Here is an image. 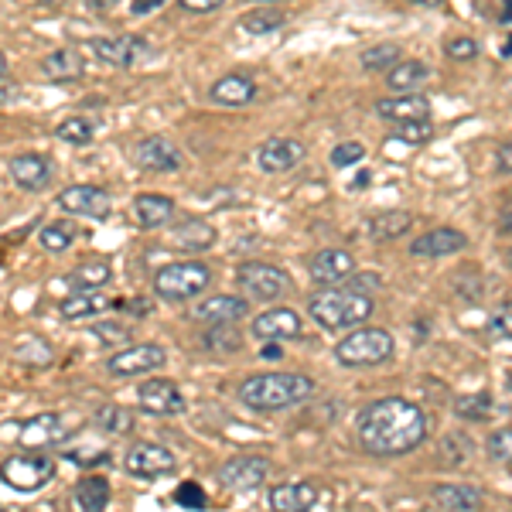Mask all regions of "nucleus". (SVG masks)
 <instances>
[{
  "mask_svg": "<svg viewBox=\"0 0 512 512\" xmlns=\"http://www.w3.org/2000/svg\"><path fill=\"white\" fill-rule=\"evenodd\" d=\"M219 4L222 0H178V7L188 14H212V11H219Z\"/></svg>",
  "mask_w": 512,
  "mask_h": 512,
  "instance_id": "50",
  "label": "nucleus"
},
{
  "mask_svg": "<svg viewBox=\"0 0 512 512\" xmlns=\"http://www.w3.org/2000/svg\"><path fill=\"white\" fill-rule=\"evenodd\" d=\"M209 99L219 106H246L256 99V82L250 76H239V72H233V76H222L219 82H212Z\"/></svg>",
  "mask_w": 512,
  "mask_h": 512,
  "instance_id": "25",
  "label": "nucleus"
},
{
  "mask_svg": "<svg viewBox=\"0 0 512 512\" xmlns=\"http://www.w3.org/2000/svg\"><path fill=\"white\" fill-rule=\"evenodd\" d=\"M270 475V461L267 458H253V454H243V458H233L219 468L216 478L222 489H233V492H253L267 482Z\"/></svg>",
  "mask_w": 512,
  "mask_h": 512,
  "instance_id": "11",
  "label": "nucleus"
},
{
  "mask_svg": "<svg viewBox=\"0 0 512 512\" xmlns=\"http://www.w3.org/2000/svg\"><path fill=\"white\" fill-rule=\"evenodd\" d=\"M41 76L48 82H76L86 76V62L76 52H69V48H59L48 59H41Z\"/></svg>",
  "mask_w": 512,
  "mask_h": 512,
  "instance_id": "27",
  "label": "nucleus"
},
{
  "mask_svg": "<svg viewBox=\"0 0 512 512\" xmlns=\"http://www.w3.org/2000/svg\"><path fill=\"white\" fill-rule=\"evenodd\" d=\"M431 79V69H427L424 62H400L396 69H390V89L396 96H414L417 86H424V82Z\"/></svg>",
  "mask_w": 512,
  "mask_h": 512,
  "instance_id": "31",
  "label": "nucleus"
},
{
  "mask_svg": "<svg viewBox=\"0 0 512 512\" xmlns=\"http://www.w3.org/2000/svg\"><path fill=\"white\" fill-rule=\"evenodd\" d=\"M393 355V335L386 328H359V332L345 335L342 342L335 345V359L338 366H349V369H359V366H379Z\"/></svg>",
  "mask_w": 512,
  "mask_h": 512,
  "instance_id": "4",
  "label": "nucleus"
},
{
  "mask_svg": "<svg viewBox=\"0 0 512 512\" xmlns=\"http://www.w3.org/2000/svg\"><path fill=\"white\" fill-rule=\"evenodd\" d=\"M250 304L246 297H233V294H216V297H205L188 308V318L202 321V325H236L239 318H246Z\"/></svg>",
  "mask_w": 512,
  "mask_h": 512,
  "instance_id": "15",
  "label": "nucleus"
},
{
  "mask_svg": "<svg viewBox=\"0 0 512 512\" xmlns=\"http://www.w3.org/2000/svg\"><path fill=\"white\" fill-rule=\"evenodd\" d=\"M489 335L492 338H512V301L502 304L489 321Z\"/></svg>",
  "mask_w": 512,
  "mask_h": 512,
  "instance_id": "47",
  "label": "nucleus"
},
{
  "mask_svg": "<svg viewBox=\"0 0 512 512\" xmlns=\"http://www.w3.org/2000/svg\"><path fill=\"white\" fill-rule=\"evenodd\" d=\"M212 284V270L198 260H181V263H168V267L158 270L154 277V291L164 301H192Z\"/></svg>",
  "mask_w": 512,
  "mask_h": 512,
  "instance_id": "5",
  "label": "nucleus"
},
{
  "mask_svg": "<svg viewBox=\"0 0 512 512\" xmlns=\"http://www.w3.org/2000/svg\"><path fill=\"white\" fill-rule=\"evenodd\" d=\"M509 267H512V253H509Z\"/></svg>",
  "mask_w": 512,
  "mask_h": 512,
  "instance_id": "60",
  "label": "nucleus"
},
{
  "mask_svg": "<svg viewBox=\"0 0 512 512\" xmlns=\"http://www.w3.org/2000/svg\"><path fill=\"white\" fill-rule=\"evenodd\" d=\"M164 349L161 345H151V342H140V345H127L120 349L117 355L106 359V369L113 376H144V373H154V369L164 366Z\"/></svg>",
  "mask_w": 512,
  "mask_h": 512,
  "instance_id": "12",
  "label": "nucleus"
},
{
  "mask_svg": "<svg viewBox=\"0 0 512 512\" xmlns=\"http://www.w3.org/2000/svg\"><path fill=\"white\" fill-rule=\"evenodd\" d=\"M89 48L96 52V59L117 65V69H130L137 62L154 59V45L140 35H123V38H93Z\"/></svg>",
  "mask_w": 512,
  "mask_h": 512,
  "instance_id": "10",
  "label": "nucleus"
},
{
  "mask_svg": "<svg viewBox=\"0 0 512 512\" xmlns=\"http://www.w3.org/2000/svg\"><path fill=\"white\" fill-rule=\"evenodd\" d=\"M431 499L444 512H475V509H482V492H478L475 485H461V482L434 485Z\"/></svg>",
  "mask_w": 512,
  "mask_h": 512,
  "instance_id": "24",
  "label": "nucleus"
},
{
  "mask_svg": "<svg viewBox=\"0 0 512 512\" xmlns=\"http://www.w3.org/2000/svg\"><path fill=\"white\" fill-rule=\"evenodd\" d=\"M175 502L181 509H192V512L209 506V499H205V492H202V485H198V482H181L175 489Z\"/></svg>",
  "mask_w": 512,
  "mask_h": 512,
  "instance_id": "44",
  "label": "nucleus"
},
{
  "mask_svg": "<svg viewBox=\"0 0 512 512\" xmlns=\"http://www.w3.org/2000/svg\"><path fill=\"white\" fill-rule=\"evenodd\" d=\"M315 396V379L304 373H260L239 386V400L256 414H277Z\"/></svg>",
  "mask_w": 512,
  "mask_h": 512,
  "instance_id": "2",
  "label": "nucleus"
},
{
  "mask_svg": "<svg viewBox=\"0 0 512 512\" xmlns=\"http://www.w3.org/2000/svg\"><path fill=\"white\" fill-rule=\"evenodd\" d=\"M284 21V11H277V7H256V11H246L239 24L250 35H274V31L284 28Z\"/></svg>",
  "mask_w": 512,
  "mask_h": 512,
  "instance_id": "34",
  "label": "nucleus"
},
{
  "mask_svg": "<svg viewBox=\"0 0 512 512\" xmlns=\"http://www.w3.org/2000/svg\"><path fill=\"white\" fill-rule=\"evenodd\" d=\"M55 137L65 140V144H72V147H86V144H93V137H96V123L86 120V117H69V120L59 123Z\"/></svg>",
  "mask_w": 512,
  "mask_h": 512,
  "instance_id": "38",
  "label": "nucleus"
},
{
  "mask_svg": "<svg viewBox=\"0 0 512 512\" xmlns=\"http://www.w3.org/2000/svg\"><path fill=\"white\" fill-rule=\"evenodd\" d=\"M369 181H373V175H369V171H362V175H359V178H355V188H366V185H369Z\"/></svg>",
  "mask_w": 512,
  "mask_h": 512,
  "instance_id": "55",
  "label": "nucleus"
},
{
  "mask_svg": "<svg viewBox=\"0 0 512 512\" xmlns=\"http://www.w3.org/2000/svg\"><path fill=\"white\" fill-rule=\"evenodd\" d=\"M14 99H18V89H14L11 69H7V62H0V103L11 106Z\"/></svg>",
  "mask_w": 512,
  "mask_h": 512,
  "instance_id": "48",
  "label": "nucleus"
},
{
  "mask_svg": "<svg viewBox=\"0 0 512 512\" xmlns=\"http://www.w3.org/2000/svg\"><path fill=\"white\" fill-rule=\"evenodd\" d=\"M400 59V48L393 45V41H383V45H373V48H366L362 52V69H369V72H379V69H396V62Z\"/></svg>",
  "mask_w": 512,
  "mask_h": 512,
  "instance_id": "40",
  "label": "nucleus"
},
{
  "mask_svg": "<svg viewBox=\"0 0 512 512\" xmlns=\"http://www.w3.org/2000/svg\"><path fill=\"white\" fill-rule=\"evenodd\" d=\"M502 55H506V59H509V55H512V38L506 41V45H502Z\"/></svg>",
  "mask_w": 512,
  "mask_h": 512,
  "instance_id": "56",
  "label": "nucleus"
},
{
  "mask_svg": "<svg viewBox=\"0 0 512 512\" xmlns=\"http://www.w3.org/2000/svg\"><path fill=\"white\" fill-rule=\"evenodd\" d=\"M434 137V127L431 120H417V123H400V127L393 130V140H403V144L410 147H420L427 144V140Z\"/></svg>",
  "mask_w": 512,
  "mask_h": 512,
  "instance_id": "41",
  "label": "nucleus"
},
{
  "mask_svg": "<svg viewBox=\"0 0 512 512\" xmlns=\"http://www.w3.org/2000/svg\"><path fill=\"white\" fill-rule=\"evenodd\" d=\"M134 161L137 168L144 171H161V175H171V171H181V151L171 144L168 137H144L140 144L134 147Z\"/></svg>",
  "mask_w": 512,
  "mask_h": 512,
  "instance_id": "17",
  "label": "nucleus"
},
{
  "mask_svg": "<svg viewBox=\"0 0 512 512\" xmlns=\"http://www.w3.org/2000/svg\"><path fill=\"white\" fill-rule=\"evenodd\" d=\"M410 229V216L407 212H383V216H376V219H369L366 222V233L373 236V239H396V236H403Z\"/></svg>",
  "mask_w": 512,
  "mask_h": 512,
  "instance_id": "35",
  "label": "nucleus"
},
{
  "mask_svg": "<svg viewBox=\"0 0 512 512\" xmlns=\"http://www.w3.org/2000/svg\"><path fill=\"white\" fill-rule=\"evenodd\" d=\"M7 171H11V178L18 181L24 192H41L52 181V161L41 158V154H14L7 161Z\"/></svg>",
  "mask_w": 512,
  "mask_h": 512,
  "instance_id": "20",
  "label": "nucleus"
},
{
  "mask_svg": "<svg viewBox=\"0 0 512 512\" xmlns=\"http://www.w3.org/2000/svg\"><path fill=\"white\" fill-rule=\"evenodd\" d=\"M137 400L144 410H151L154 417H178L185 414V396L171 379H147L137 386Z\"/></svg>",
  "mask_w": 512,
  "mask_h": 512,
  "instance_id": "14",
  "label": "nucleus"
},
{
  "mask_svg": "<svg viewBox=\"0 0 512 512\" xmlns=\"http://www.w3.org/2000/svg\"><path fill=\"white\" fill-rule=\"evenodd\" d=\"M342 287H349V291L366 294V291H373V287H379V277H376V274H352L349 280H345Z\"/></svg>",
  "mask_w": 512,
  "mask_h": 512,
  "instance_id": "49",
  "label": "nucleus"
},
{
  "mask_svg": "<svg viewBox=\"0 0 512 512\" xmlns=\"http://www.w3.org/2000/svg\"><path fill=\"white\" fill-rule=\"evenodd\" d=\"M427 113H431V103H427V96H424V93L376 99V117L393 120L396 127H400V123H417V120H427Z\"/></svg>",
  "mask_w": 512,
  "mask_h": 512,
  "instance_id": "21",
  "label": "nucleus"
},
{
  "mask_svg": "<svg viewBox=\"0 0 512 512\" xmlns=\"http://www.w3.org/2000/svg\"><path fill=\"white\" fill-rule=\"evenodd\" d=\"M308 311L321 328L342 332V328H355V325H362V321H369L376 304L369 294L349 291V287H328V291L311 294Z\"/></svg>",
  "mask_w": 512,
  "mask_h": 512,
  "instance_id": "3",
  "label": "nucleus"
},
{
  "mask_svg": "<svg viewBox=\"0 0 512 512\" xmlns=\"http://www.w3.org/2000/svg\"><path fill=\"white\" fill-rule=\"evenodd\" d=\"M110 280H113V270H110V263H106V260H86V263H79L72 274H65V284H69L76 294L106 287Z\"/></svg>",
  "mask_w": 512,
  "mask_h": 512,
  "instance_id": "29",
  "label": "nucleus"
},
{
  "mask_svg": "<svg viewBox=\"0 0 512 512\" xmlns=\"http://www.w3.org/2000/svg\"><path fill=\"white\" fill-rule=\"evenodd\" d=\"M134 216L144 229H161L168 226L171 219H175V202H171L168 195H137L134 198Z\"/></svg>",
  "mask_w": 512,
  "mask_h": 512,
  "instance_id": "26",
  "label": "nucleus"
},
{
  "mask_svg": "<svg viewBox=\"0 0 512 512\" xmlns=\"http://www.w3.org/2000/svg\"><path fill=\"white\" fill-rule=\"evenodd\" d=\"M171 239L181 246V250L188 253H202L209 250L212 243H216V229H212V222H202V219H185L178 222L175 229H171Z\"/></svg>",
  "mask_w": 512,
  "mask_h": 512,
  "instance_id": "28",
  "label": "nucleus"
},
{
  "mask_svg": "<svg viewBox=\"0 0 512 512\" xmlns=\"http://www.w3.org/2000/svg\"><path fill=\"white\" fill-rule=\"evenodd\" d=\"M164 0H134V7H130V14H137V18H144V14H154Z\"/></svg>",
  "mask_w": 512,
  "mask_h": 512,
  "instance_id": "51",
  "label": "nucleus"
},
{
  "mask_svg": "<svg viewBox=\"0 0 512 512\" xmlns=\"http://www.w3.org/2000/svg\"><path fill=\"white\" fill-rule=\"evenodd\" d=\"M308 274L325 291L328 287H342L355 274V260L349 250H321L308 260Z\"/></svg>",
  "mask_w": 512,
  "mask_h": 512,
  "instance_id": "16",
  "label": "nucleus"
},
{
  "mask_svg": "<svg viewBox=\"0 0 512 512\" xmlns=\"http://www.w3.org/2000/svg\"><path fill=\"white\" fill-rule=\"evenodd\" d=\"M69 420H65L62 414H38L31 420H24L21 424V434H18V444L24 451L31 454H41L48 448H59V444L69 437Z\"/></svg>",
  "mask_w": 512,
  "mask_h": 512,
  "instance_id": "9",
  "label": "nucleus"
},
{
  "mask_svg": "<svg viewBox=\"0 0 512 512\" xmlns=\"http://www.w3.org/2000/svg\"><path fill=\"white\" fill-rule=\"evenodd\" d=\"M267 499L274 512H311L318 502V489L311 482H284L270 489Z\"/></svg>",
  "mask_w": 512,
  "mask_h": 512,
  "instance_id": "23",
  "label": "nucleus"
},
{
  "mask_svg": "<svg viewBox=\"0 0 512 512\" xmlns=\"http://www.w3.org/2000/svg\"><path fill=\"white\" fill-rule=\"evenodd\" d=\"M485 451H489V458L499 461V465H512V427L495 431L489 441H485Z\"/></svg>",
  "mask_w": 512,
  "mask_h": 512,
  "instance_id": "42",
  "label": "nucleus"
},
{
  "mask_svg": "<svg viewBox=\"0 0 512 512\" xmlns=\"http://www.w3.org/2000/svg\"><path fill=\"white\" fill-rule=\"evenodd\" d=\"M253 335L260 338V342H287V338H297L301 335V315L291 308L263 311V315L253 321Z\"/></svg>",
  "mask_w": 512,
  "mask_h": 512,
  "instance_id": "19",
  "label": "nucleus"
},
{
  "mask_svg": "<svg viewBox=\"0 0 512 512\" xmlns=\"http://www.w3.org/2000/svg\"><path fill=\"white\" fill-rule=\"evenodd\" d=\"M123 468L140 482H158V478L171 475L178 468V458L164 444H134L123 458Z\"/></svg>",
  "mask_w": 512,
  "mask_h": 512,
  "instance_id": "8",
  "label": "nucleus"
},
{
  "mask_svg": "<svg viewBox=\"0 0 512 512\" xmlns=\"http://www.w3.org/2000/svg\"><path fill=\"white\" fill-rule=\"evenodd\" d=\"M304 158V144L294 137H270L260 144V151H256V164H260V171H267V175H280V171H291L297 168Z\"/></svg>",
  "mask_w": 512,
  "mask_h": 512,
  "instance_id": "18",
  "label": "nucleus"
},
{
  "mask_svg": "<svg viewBox=\"0 0 512 512\" xmlns=\"http://www.w3.org/2000/svg\"><path fill=\"white\" fill-rule=\"evenodd\" d=\"M502 229H506V233H512V202L506 205V212H502Z\"/></svg>",
  "mask_w": 512,
  "mask_h": 512,
  "instance_id": "54",
  "label": "nucleus"
},
{
  "mask_svg": "<svg viewBox=\"0 0 512 512\" xmlns=\"http://www.w3.org/2000/svg\"><path fill=\"white\" fill-rule=\"evenodd\" d=\"M454 414L461 420H489L495 414V400L489 393H472L454 400Z\"/></svg>",
  "mask_w": 512,
  "mask_h": 512,
  "instance_id": "37",
  "label": "nucleus"
},
{
  "mask_svg": "<svg viewBox=\"0 0 512 512\" xmlns=\"http://www.w3.org/2000/svg\"><path fill=\"white\" fill-rule=\"evenodd\" d=\"M103 308H110V301H106L103 294H96V291L69 294V297H65V301L59 304L62 318H69V321H76V318H93V315H99Z\"/></svg>",
  "mask_w": 512,
  "mask_h": 512,
  "instance_id": "32",
  "label": "nucleus"
},
{
  "mask_svg": "<svg viewBox=\"0 0 512 512\" xmlns=\"http://www.w3.org/2000/svg\"><path fill=\"white\" fill-rule=\"evenodd\" d=\"M502 21H512V4L506 7V11H502Z\"/></svg>",
  "mask_w": 512,
  "mask_h": 512,
  "instance_id": "57",
  "label": "nucleus"
},
{
  "mask_svg": "<svg viewBox=\"0 0 512 512\" xmlns=\"http://www.w3.org/2000/svg\"><path fill=\"white\" fill-rule=\"evenodd\" d=\"M0 478H4V485L14 492H38L55 478V461L45 458V454H31V451L11 454V458H4Z\"/></svg>",
  "mask_w": 512,
  "mask_h": 512,
  "instance_id": "7",
  "label": "nucleus"
},
{
  "mask_svg": "<svg viewBox=\"0 0 512 512\" xmlns=\"http://www.w3.org/2000/svg\"><path fill=\"white\" fill-rule=\"evenodd\" d=\"M236 284L243 291L246 301H256V304H270V301H280L291 287V280L280 267L274 263H263V260H246L239 263L236 270Z\"/></svg>",
  "mask_w": 512,
  "mask_h": 512,
  "instance_id": "6",
  "label": "nucleus"
},
{
  "mask_svg": "<svg viewBox=\"0 0 512 512\" xmlns=\"http://www.w3.org/2000/svg\"><path fill=\"white\" fill-rule=\"evenodd\" d=\"M110 482L103 475H86L82 482L76 485V506L82 512H106L110 506Z\"/></svg>",
  "mask_w": 512,
  "mask_h": 512,
  "instance_id": "30",
  "label": "nucleus"
},
{
  "mask_svg": "<svg viewBox=\"0 0 512 512\" xmlns=\"http://www.w3.org/2000/svg\"><path fill=\"white\" fill-rule=\"evenodd\" d=\"M93 338H96V342H103V345H123V349L130 345L127 325H117V321H96Z\"/></svg>",
  "mask_w": 512,
  "mask_h": 512,
  "instance_id": "43",
  "label": "nucleus"
},
{
  "mask_svg": "<svg viewBox=\"0 0 512 512\" xmlns=\"http://www.w3.org/2000/svg\"><path fill=\"white\" fill-rule=\"evenodd\" d=\"M59 209H65L69 216H89V219H110L113 202L103 188L96 185H69L59 195Z\"/></svg>",
  "mask_w": 512,
  "mask_h": 512,
  "instance_id": "13",
  "label": "nucleus"
},
{
  "mask_svg": "<svg viewBox=\"0 0 512 512\" xmlns=\"http://www.w3.org/2000/svg\"><path fill=\"white\" fill-rule=\"evenodd\" d=\"M468 246V236L461 233V229H431V233H424L420 239H414V246H410V253L420 256V260H437V256H451L458 250H465Z\"/></svg>",
  "mask_w": 512,
  "mask_h": 512,
  "instance_id": "22",
  "label": "nucleus"
},
{
  "mask_svg": "<svg viewBox=\"0 0 512 512\" xmlns=\"http://www.w3.org/2000/svg\"><path fill=\"white\" fill-rule=\"evenodd\" d=\"M506 386H509V390H512V373L506 376Z\"/></svg>",
  "mask_w": 512,
  "mask_h": 512,
  "instance_id": "58",
  "label": "nucleus"
},
{
  "mask_svg": "<svg viewBox=\"0 0 512 512\" xmlns=\"http://www.w3.org/2000/svg\"><path fill=\"white\" fill-rule=\"evenodd\" d=\"M202 349L212 355H233L243 349V335L236 325H212V332L202 335Z\"/></svg>",
  "mask_w": 512,
  "mask_h": 512,
  "instance_id": "33",
  "label": "nucleus"
},
{
  "mask_svg": "<svg viewBox=\"0 0 512 512\" xmlns=\"http://www.w3.org/2000/svg\"><path fill=\"white\" fill-rule=\"evenodd\" d=\"M499 171L512 175V140H506V144L499 147Z\"/></svg>",
  "mask_w": 512,
  "mask_h": 512,
  "instance_id": "52",
  "label": "nucleus"
},
{
  "mask_svg": "<svg viewBox=\"0 0 512 512\" xmlns=\"http://www.w3.org/2000/svg\"><path fill=\"white\" fill-rule=\"evenodd\" d=\"M38 239L48 253H65L76 243V229H72V222H48V226H41Z\"/></svg>",
  "mask_w": 512,
  "mask_h": 512,
  "instance_id": "39",
  "label": "nucleus"
},
{
  "mask_svg": "<svg viewBox=\"0 0 512 512\" xmlns=\"http://www.w3.org/2000/svg\"><path fill=\"white\" fill-rule=\"evenodd\" d=\"M263 359L277 362L280 359V342H267V345H263Z\"/></svg>",
  "mask_w": 512,
  "mask_h": 512,
  "instance_id": "53",
  "label": "nucleus"
},
{
  "mask_svg": "<svg viewBox=\"0 0 512 512\" xmlns=\"http://www.w3.org/2000/svg\"><path fill=\"white\" fill-rule=\"evenodd\" d=\"M366 158V147L359 144V140H342V144L332 151V164L335 168H352L355 161Z\"/></svg>",
  "mask_w": 512,
  "mask_h": 512,
  "instance_id": "45",
  "label": "nucleus"
},
{
  "mask_svg": "<svg viewBox=\"0 0 512 512\" xmlns=\"http://www.w3.org/2000/svg\"><path fill=\"white\" fill-rule=\"evenodd\" d=\"M427 431H431L427 414L403 396L373 400L355 420L359 444L376 458H396V454L417 451L427 441Z\"/></svg>",
  "mask_w": 512,
  "mask_h": 512,
  "instance_id": "1",
  "label": "nucleus"
},
{
  "mask_svg": "<svg viewBox=\"0 0 512 512\" xmlns=\"http://www.w3.org/2000/svg\"><path fill=\"white\" fill-rule=\"evenodd\" d=\"M96 427L103 434H113V437L130 434V431H134V414H130L127 407H117V403H110V407L96 410Z\"/></svg>",
  "mask_w": 512,
  "mask_h": 512,
  "instance_id": "36",
  "label": "nucleus"
},
{
  "mask_svg": "<svg viewBox=\"0 0 512 512\" xmlns=\"http://www.w3.org/2000/svg\"><path fill=\"white\" fill-rule=\"evenodd\" d=\"M444 52H448V59H454V62H472V59H478V41L451 38L448 45H444Z\"/></svg>",
  "mask_w": 512,
  "mask_h": 512,
  "instance_id": "46",
  "label": "nucleus"
},
{
  "mask_svg": "<svg viewBox=\"0 0 512 512\" xmlns=\"http://www.w3.org/2000/svg\"><path fill=\"white\" fill-rule=\"evenodd\" d=\"M352 512H366V509H352Z\"/></svg>",
  "mask_w": 512,
  "mask_h": 512,
  "instance_id": "59",
  "label": "nucleus"
}]
</instances>
